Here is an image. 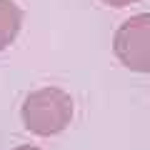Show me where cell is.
Listing matches in <instances>:
<instances>
[{
  "mask_svg": "<svg viewBox=\"0 0 150 150\" xmlns=\"http://www.w3.org/2000/svg\"><path fill=\"white\" fill-rule=\"evenodd\" d=\"M112 50L128 70L150 73V13L128 18L115 30Z\"/></svg>",
  "mask_w": 150,
  "mask_h": 150,
  "instance_id": "2",
  "label": "cell"
},
{
  "mask_svg": "<svg viewBox=\"0 0 150 150\" xmlns=\"http://www.w3.org/2000/svg\"><path fill=\"white\" fill-rule=\"evenodd\" d=\"M73 118V100L60 88H43L25 98L23 103V123L30 133L40 138L63 133Z\"/></svg>",
  "mask_w": 150,
  "mask_h": 150,
  "instance_id": "1",
  "label": "cell"
},
{
  "mask_svg": "<svg viewBox=\"0 0 150 150\" xmlns=\"http://www.w3.org/2000/svg\"><path fill=\"white\" fill-rule=\"evenodd\" d=\"M13 150H40V148H35V145H20V148H13Z\"/></svg>",
  "mask_w": 150,
  "mask_h": 150,
  "instance_id": "5",
  "label": "cell"
},
{
  "mask_svg": "<svg viewBox=\"0 0 150 150\" xmlns=\"http://www.w3.org/2000/svg\"><path fill=\"white\" fill-rule=\"evenodd\" d=\"M105 5H112V8H125L130 5V3H138V0H103Z\"/></svg>",
  "mask_w": 150,
  "mask_h": 150,
  "instance_id": "4",
  "label": "cell"
},
{
  "mask_svg": "<svg viewBox=\"0 0 150 150\" xmlns=\"http://www.w3.org/2000/svg\"><path fill=\"white\" fill-rule=\"evenodd\" d=\"M23 13L13 0H0V50H5L20 33Z\"/></svg>",
  "mask_w": 150,
  "mask_h": 150,
  "instance_id": "3",
  "label": "cell"
}]
</instances>
